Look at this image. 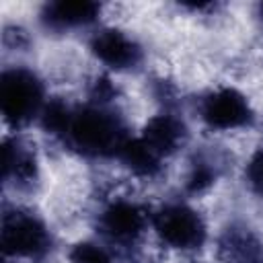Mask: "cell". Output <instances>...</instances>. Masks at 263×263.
I'll list each match as a JSON object with an SVG mask.
<instances>
[{
    "label": "cell",
    "instance_id": "8",
    "mask_svg": "<svg viewBox=\"0 0 263 263\" xmlns=\"http://www.w3.org/2000/svg\"><path fill=\"white\" fill-rule=\"evenodd\" d=\"M99 12V6L95 2L86 0H58L45 4L41 16L43 23L51 29H70L90 23Z\"/></svg>",
    "mask_w": 263,
    "mask_h": 263
},
{
    "label": "cell",
    "instance_id": "4",
    "mask_svg": "<svg viewBox=\"0 0 263 263\" xmlns=\"http://www.w3.org/2000/svg\"><path fill=\"white\" fill-rule=\"evenodd\" d=\"M47 247L45 226L29 214H10L2 222V249L6 255L31 257Z\"/></svg>",
    "mask_w": 263,
    "mask_h": 263
},
{
    "label": "cell",
    "instance_id": "10",
    "mask_svg": "<svg viewBox=\"0 0 263 263\" xmlns=\"http://www.w3.org/2000/svg\"><path fill=\"white\" fill-rule=\"evenodd\" d=\"M142 140L158 154H168L173 152L179 142L183 140V125L179 119L171 117V115H156L152 117L142 134Z\"/></svg>",
    "mask_w": 263,
    "mask_h": 263
},
{
    "label": "cell",
    "instance_id": "9",
    "mask_svg": "<svg viewBox=\"0 0 263 263\" xmlns=\"http://www.w3.org/2000/svg\"><path fill=\"white\" fill-rule=\"evenodd\" d=\"M220 255L224 263H263L261 242L242 228L226 230L220 240Z\"/></svg>",
    "mask_w": 263,
    "mask_h": 263
},
{
    "label": "cell",
    "instance_id": "11",
    "mask_svg": "<svg viewBox=\"0 0 263 263\" xmlns=\"http://www.w3.org/2000/svg\"><path fill=\"white\" fill-rule=\"evenodd\" d=\"M121 160L136 173V175H144V177H150L158 171V160L160 156L142 140H125L121 144V148L117 150Z\"/></svg>",
    "mask_w": 263,
    "mask_h": 263
},
{
    "label": "cell",
    "instance_id": "15",
    "mask_svg": "<svg viewBox=\"0 0 263 263\" xmlns=\"http://www.w3.org/2000/svg\"><path fill=\"white\" fill-rule=\"evenodd\" d=\"M210 183H212V173H210V168L203 166V164H195L193 171H191V175H189V187H191L193 191H199V189L208 187Z\"/></svg>",
    "mask_w": 263,
    "mask_h": 263
},
{
    "label": "cell",
    "instance_id": "1",
    "mask_svg": "<svg viewBox=\"0 0 263 263\" xmlns=\"http://www.w3.org/2000/svg\"><path fill=\"white\" fill-rule=\"evenodd\" d=\"M68 138L76 148L88 154H105L111 150H119L125 142L121 138L117 121L99 109H82L78 113H72Z\"/></svg>",
    "mask_w": 263,
    "mask_h": 263
},
{
    "label": "cell",
    "instance_id": "5",
    "mask_svg": "<svg viewBox=\"0 0 263 263\" xmlns=\"http://www.w3.org/2000/svg\"><path fill=\"white\" fill-rule=\"evenodd\" d=\"M201 117L210 127L232 129L251 119L247 99L234 88H218L210 92L201 103Z\"/></svg>",
    "mask_w": 263,
    "mask_h": 263
},
{
    "label": "cell",
    "instance_id": "2",
    "mask_svg": "<svg viewBox=\"0 0 263 263\" xmlns=\"http://www.w3.org/2000/svg\"><path fill=\"white\" fill-rule=\"evenodd\" d=\"M41 103V84L27 70H8L0 82V105L6 121L23 123L31 119Z\"/></svg>",
    "mask_w": 263,
    "mask_h": 263
},
{
    "label": "cell",
    "instance_id": "3",
    "mask_svg": "<svg viewBox=\"0 0 263 263\" xmlns=\"http://www.w3.org/2000/svg\"><path fill=\"white\" fill-rule=\"evenodd\" d=\"M154 228L158 236L177 249H193L199 247L205 228L197 212H193L187 205H166L156 214Z\"/></svg>",
    "mask_w": 263,
    "mask_h": 263
},
{
    "label": "cell",
    "instance_id": "6",
    "mask_svg": "<svg viewBox=\"0 0 263 263\" xmlns=\"http://www.w3.org/2000/svg\"><path fill=\"white\" fill-rule=\"evenodd\" d=\"M92 53L111 68H129L140 58V47L125 33L117 29H105L90 41Z\"/></svg>",
    "mask_w": 263,
    "mask_h": 263
},
{
    "label": "cell",
    "instance_id": "14",
    "mask_svg": "<svg viewBox=\"0 0 263 263\" xmlns=\"http://www.w3.org/2000/svg\"><path fill=\"white\" fill-rule=\"evenodd\" d=\"M247 179L251 183V187L263 195V148L255 152V156L251 158L249 166H247Z\"/></svg>",
    "mask_w": 263,
    "mask_h": 263
},
{
    "label": "cell",
    "instance_id": "7",
    "mask_svg": "<svg viewBox=\"0 0 263 263\" xmlns=\"http://www.w3.org/2000/svg\"><path fill=\"white\" fill-rule=\"evenodd\" d=\"M103 230L119 242H129L134 240L142 228H144V214L136 203L129 201H115L111 203L101 218Z\"/></svg>",
    "mask_w": 263,
    "mask_h": 263
},
{
    "label": "cell",
    "instance_id": "13",
    "mask_svg": "<svg viewBox=\"0 0 263 263\" xmlns=\"http://www.w3.org/2000/svg\"><path fill=\"white\" fill-rule=\"evenodd\" d=\"M70 263H111V259L101 247L92 242H80L70 251Z\"/></svg>",
    "mask_w": 263,
    "mask_h": 263
},
{
    "label": "cell",
    "instance_id": "16",
    "mask_svg": "<svg viewBox=\"0 0 263 263\" xmlns=\"http://www.w3.org/2000/svg\"><path fill=\"white\" fill-rule=\"evenodd\" d=\"M261 14H263V4H261Z\"/></svg>",
    "mask_w": 263,
    "mask_h": 263
},
{
    "label": "cell",
    "instance_id": "12",
    "mask_svg": "<svg viewBox=\"0 0 263 263\" xmlns=\"http://www.w3.org/2000/svg\"><path fill=\"white\" fill-rule=\"evenodd\" d=\"M70 121H72V113L60 101H51L43 109V127L51 134H68Z\"/></svg>",
    "mask_w": 263,
    "mask_h": 263
}]
</instances>
